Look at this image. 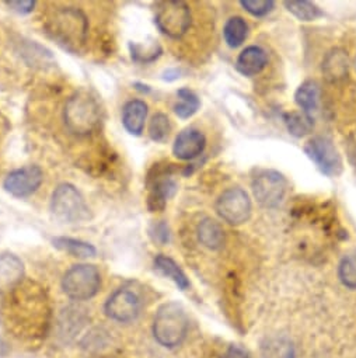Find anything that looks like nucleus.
<instances>
[{"label":"nucleus","mask_w":356,"mask_h":358,"mask_svg":"<svg viewBox=\"0 0 356 358\" xmlns=\"http://www.w3.org/2000/svg\"><path fill=\"white\" fill-rule=\"evenodd\" d=\"M188 333V316L184 308L177 302H168L158 308L154 322V338L167 348L180 345Z\"/></svg>","instance_id":"20e7f679"},{"label":"nucleus","mask_w":356,"mask_h":358,"mask_svg":"<svg viewBox=\"0 0 356 358\" xmlns=\"http://www.w3.org/2000/svg\"><path fill=\"white\" fill-rule=\"evenodd\" d=\"M268 62L267 52L260 47H249L246 48L237 58L236 68L244 76H254L260 73Z\"/></svg>","instance_id":"f3484780"},{"label":"nucleus","mask_w":356,"mask_h":358,"mask_svg":"<svg viewBox=\"0 0 356 358\" xmlns=\"http://www.w3.org/2000/svg\"><path fill=\"white\" fill-rule=\"evenodd\" d=\"M64 121L68 131L76 136L93 134L101 122V107L97 99L86 89L75 92L65 104Z\"/></svg>","instance_id":"7ed1b4c3"},{"label":"nucleus","mask_w":356,"mask_h":358,"mask_svg":"<svg viewBox=\"0 0 356 358\" xmlns=\"http://www.w3.org/2000/svg\"><path fill=\"white\" fill-rule=\"evenodd\" d=\"M154 267L167 278H170L178 288L186 291L190 288V280L187 278L186 273L180 268L172 259L158 255L154 257Z\"/></svg>","instance_id":"a211bd4d"},{"label":"nucleus","mask_w":356,"mask_h":358,"mask_svg":"<svg viewBox=\"0 0 356 358\" xmlns=\"http://www.w3.org/2000/svg\"><path fill=\"white\" fill-rule=\"evenodd\" d=\"M286 9L299 20L302 22H313L318 17L322 16L321 10L311 2H306V0H302V2H285Z\"/></svg>","instance_id":"a878e982"},{"label":"nucleus","mask_w":356,"mask_h":358,"mask_svg":"<svg viewBox=\"0 0 356 358\" xmlns=\"http://www.w3.org/2000/svg\"><path fill=\"white\" fill-rule=\"evenodd\" d=\"M355 68H356V61H355Z\"/></svg>","instance_id":"473e14b6"},{"label":"nucleus","mask_w":356,"mask_h":358,"mask_svg":"<svg viewBox=\"0 0 356 358\" xmlns=\"http://www.w3.org/2000/svg\"><path fill=\"white\" fill-rule=\"evenodd\" d=\"M147 117V104L142 100H129L122 108V125L133 136H140Z\"/></svg>","instance_id":"dca6fc26"},{"label":"nucleus","mask_w":356,"mask_h":358,"mask_svg":"<svg viewBox=\"0 0 356 358\" xmlns=\"http://www.w3.org/2000/svg\"><path fill=\"white\" fill-rule=\"evenodd\" d=\"M177 97H178V103L174 106V113L183 120L193 117L201 107V101L198 96L187 87L178 90Z\"/></svg>","instance_id":"4be33fe9"},{"label":"nucleus","mask_w":356,"mask_h":358,"mask_svg":"<svg viewBox=\"0 0 356 358\" xmlns=\"http://www.w3.org/2000/svg\"><path fill=\"white\" fill-rule=\"evenodd\" d=\"M197 234H198L200 242L208 249L216 250V249H221L225 243V232L222 227L211 218H205L204 221H201V224L198 225Z\"/></svg>","instance_id":"6ab92c4d"},{"label":"nucleus","mask_w":356,"mask_h":358,"mask_svg":"<svg viewBox=\"0 0 356 358\" xmlns=\"http://www.w3.org/2000/svg\"><path fill=\"white\" fill-rule=\"evenodd\" d=\"M240 3L250 15L257 17L265 16L274 9V2L271 0H243Z\"/></svg>","instance_id":"c85d7f7f"},{"label":"nucleus","mask_w":356,"mask_h":358,"mask_svg":"<svg viewBox=\"0 0 356 358\" xmlns=\"http://www.w3.org/2000/svg\"><path fill=\"white\" fill-rule=\"evenodd\" d=\"M104 309L110 319L119 323H129L139 316L142 302L133 291L121 288L110 295Z\"/></svg>","instance_id":"f8f14e48"},{"label":"nucleus","mask_w":356,"mask_h":358,"mask_svg":"<svg viewBox=\"0 0 356 358\" xmlns=\"http://www.w3.org/2000/svg\"><path fill=\"white\" fill-rule=\"evenodd\" d=\"M3 322L9 331L20 338H40L50 326V303L45 291L34 282H22L6 294L2 308Z\"/></svg>","instance_id":"f257e3e1"},{"label":"nucleus","mask_w":356,"mask_h":358,"mask_svg":"<svg viewBox=\"0 0 356 358\" xmlns=\"http://www.w3.org/2000/svg\"><path fill=\"white\" fill-rule=\"evenodd\" d=\"M295 100L297 106L303 110L304 114L310 115L317 111L320 101V87L314 82H304L295 94Z\"/></svg>","instance_id":"aec40b11"},{"label":"nucleus","mask_w":356,"mask_h":358,"mask_svg":"<svg viewBox=\"0 0 356 358\" xmlns=\"http://www.w3.org/2000/svg\"><path fill=\"white\" fill-rule=\"evenodd\" d=\"M171 132V122L168 117L163 113H157L153 115L150 125H149V136L151 141L163 143L167 141L168 135Z\"/></svg>","instance_id":"bb28decb"},{"label":"nucleus","mask_w":356,"mask_h":358,"mask_svg":"<svg viewBox=\"0 0 356 358\" xmlns=\"http://www.w3.org/2000/svg\"><path fill=\"white\" fill-rule=\"evenodd\" d=\"M101 287V273L93 264H76L62 278L64 292L73 301H87L97 295Z\"/></svg>","instance_id":"423d86ee"},{"label":"nucleus","mask_w":356,"mask_h":358,"mask_svg":"<svg viewBox=\"0 0 356 358\" xmlns=\"http://www.w3.org/2000/svg\"><path fill=\"white\" fill-rule=\"evenodd\" d=\"M6 5L19 15H29L34 10L37 3L31 2V0H23V2H6Z\"/></svg>","instance_id":"7c9ffc66"},{"label":"nucleus","mask_w":356,"mask_h":358,"mask_svg":"<svg viewBox=\"0 0 356 358\" xmlns=\"http://www.w3.org/2000/svg\"><path fill=\"white\" fill-rule=\"evenodd\" d=\"M322 71L325 72L328 79L336 80V79L343 78L345 73L348 72V58H346L345 52L335 50L331 54H328L324 61Z\"/></svg>","instance_id":"b1692460"},{"label":"nucleus","mask_w":356,"mask_h":358,"mask_svg":"<svg viewBox=\"0 0 356 358\" xmlns=\"http://www.w3.org/2000/svg\"><path fill=\"white\" fill-rule=\"evenodd\" d=\"M45 27L48 34L68 51L77 52L87 41L89 19L79 8L62 6L54 9Z\"/></svg>","instance_id":"f03ea898"},{"label":"nucleus","mask_w":356,"mask_h":358,"mask_svg":"<svg viewBox=\"0 0 356 358\" xmlns=\"http://www.w3.org/2000/svg\"><path fill=\"white\" fill-rule=\"evenodd\" d=\"M177 192V183L168 176L158 174L151 185L149 199H147V207L151 213L163 211L167 201L175 194Z\"/></svg>","instance_id":"2eb2a0df"},{"label":"nucleus","mask_w":356,"mask_h":358,"mask_svg":"<svg viewBox=\"0 0 356 358\" xmlns=\"http://www.w3.org/2000/svg\"><path fill=\"white\" fill-rule=\"evenodd\" d=\"M54 245L61 249L68 252L69 255H72L73 257H79V259H89V257H94L97 250L93 245L79 241V239H73V238H55L54 239Z\"/></svg>","instance_id":"412c9836"},{"label":"nucleus","mask_w":356,"mask_h":358,"mask_svg":"<svg viewBox=\"0 0 356 358\" xmlns=\"http://www.w3.org/2000/svg\"><path fill=\"white\" fill-rule=\"evenodd\" d=\"M24 278L22 259L12 253L0 255V294L6 295L17 288Z\"/></svg>","instance_id":"4468645a"},{"label":"nucleus","mask_w":356,"mask_h":358,"mask_svg":"<svg viewBox=\"0 0 356 358\" xmlns=\"http://www.w3.org/2000/svg\"><path fill=\"white\" fill-rule=\"evenodd\" d=\"M205 145V135L198 129L188 128L177 135L172 145V153L181 160H193L204 152Z\"/></svg>","instance_id":"ddd939ff"},{"label":"nucleus","mask_w":356,"mask_h":358,"mask_svg":"<svg viewBox=\"0 0 356 358\" xmlns=\"http://www.w3.org/2000/svg\"><path fill=\"white\" fill-rule=\"evenodd\" d=\"M304 152L321 173L327 176H336L341 173V156L331 139L324 136H314L306 143Z\"/></svg>","instance_id":"9b49d317"},{"label":"nucleus","mask_w":356,"mask_h":358,"mask_svg":"<svg viewBox=\"0 0 356 358\" xmlns=\"http://www.w3.org/2000/svg\"><path fill=\"white\" fill-rule=\"evenodd\" d=\"M338 274L345 287L356 289V253L343 257L339 264Z\"/></svg>","instance_id":"cd10ccee"},{"label":"nucleus","mask_w":356,"mask_h":358,"mask_svg":"<svg viewBox=\"0 0 356 358\" xmlns=\"http://www.w3.org/2000/svg\"><path fill=\"white\" fill-rule=\"evenodd\" d=\"M285 122L288 125V129L295 136H304L310 134L313 129V117L304 114V113H290L285 115Z\"/></svg>","instance_id":"393cba45"},{"label":"nucleus","mask_w":356,"mask_h":358,"mask_svg":"<svg viewBox=\"0 0 356 358\" xmlns=\"http://www.w3.org/2000/svg\"><path fill=\"white\" fill-rule=\"evenodd\" d=\"M149 235L153 239V242L158 243V245H165L170 241V231H168L167 224H164V222L153 224L149 231Z\"/></svg>","instance_id":"c756f323"},{"label":"nucleus","mask_w":356,"mask_h":358,"mask_svg":"<svg viewBox=\"0 0 356 358\" xmlns=\"http://www.w3.org/2000/svg\"><path fill=\"white\" fill-rule=\"evenodd\" d=\"M43 183V169L40 166L30 164L10 171L3 182V189L16 199H26L37 193Z\"/></svg>","instance_id":"1a4fd4ad"},{"label":"nucleus","mask_w":356,"mask_h":358,"mask_svg":"<svg viewBox=\"0 0 356 358\" xmlns=\"http://www.w3.org/2000/svg\"><path fill=\"white\" fill-rule=\"evenodd\" d=\"M253 193L257 201L267 208L281 204L286 193L285 177L275 170H264L253 180Z\"/></svg>","instance_id":"6e6552de"},{"label":"nucleus","mask_w":356,"mask_h":358,"mask_svg":"<svg viewBox=\"0 0 356 358\" xmlns=\"http://www.w3.org/2000/svg\"><path fill=\"white\" fill-rule=\"evenodd\" d=\"M216 211L230 225H242L250 218L251 201L244 190L229 189L216 201Z\"/></svg>","instance_id":"9d476101"},{"label":"nucleus","mask_w":356,"mask_h":358,"mask_svg":"<svg viewBox=\"0 0 356 358\" xmlns=\"http://www.w3.org/2000/svg\"><path fill=\"white\" fill-rule=\"evenodd\" d=\"M223 36H225V41L228 43L229 47H232V48L240 47L249 36V26H247L246 20H243L242 17L229 19L225 24Z\"/></svg>","instance_id":"5701e85b"},{"label":"nucleus","mask_w":356,"mask_h":358,"mask_svg":"<svg viewBox=\"0 0 356 358\" xmlns=\"http://www.w3.org/2000/svg\"><path fill=\"white\" fill-rule=\"evenodd\" d=\"M154 23L170 38H181L191 26V10L181 0H168L157 5Z\"/></svg>","instance_id":"0eeeda50"},{"label":"nucleus","mask_w":356,"mask_h":358,"mask_svg":"<svg viewBox=\"0 0 356 358\" xmlns=\"http://www.w3.org/2000/svg\"><path fill=\"white\" fill-rule=\"evenodd\" d=\"M52 217L62 224H79L90 218V210L82 193L72 185H59L51 197Z\"/></svg>","instance_id":"39448f33"},{"label":"nucleus","mask_w":356,"mask_h":358,"mask_svg":"<svg viewBox=\"0 0 356 358\" xmlns=\"http://www.w3.org/2000/svg\"><path fill=\"white\" fill-rule=\"evenodd\" d=\"M223 358H250V357H249L247 351L244 348H242L240 345H232L228 348Z\"/></svg>","instance_id":"2f4dec72"}]
</instances>
